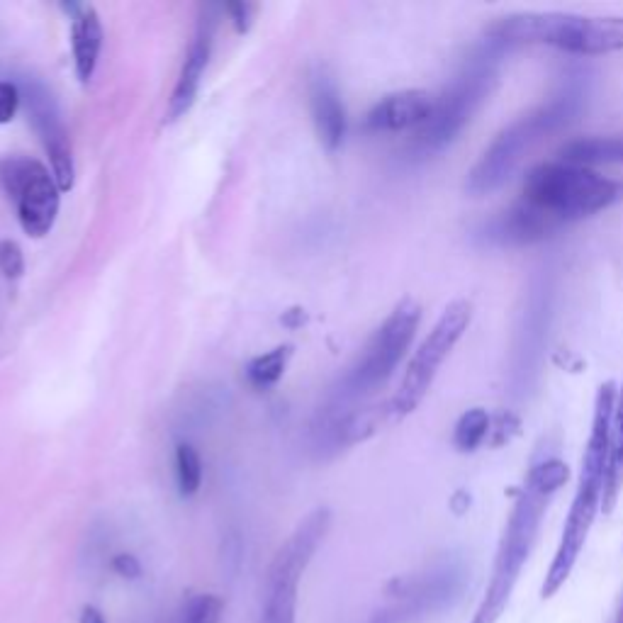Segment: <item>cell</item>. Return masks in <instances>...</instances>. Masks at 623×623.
<instances>
[{"label": "cell", "mask_w": 623, "mask_h": 623, "mask_svg": "<svg viewBox=\"0 0 623 623\" xmlns=\"http://www.w3.org/2000/svg\"><path fill=\"white\" fill-rule=\"evenodd\" d=\"M568 477V465L558 458H543L541 463L531 465L529 475L514 499L507 524H504L490 582H487L485 594H482L470 623H499L502 619L509 602H512L514 589L519 585L521 572L536 548L543 516H546L560 487H565Z\"/></svg>", "instance_id": "1"}, {"label": "cell", "mask_w": 623, "mask_h": 623, "mask_svg": "<svg viewBox=\"0 0 623 623\" xmlns=\"http://www.w3.org/2000/svg\"><path fill=\"white\" fill-rule=\"evenodd\" d=\"M587 95L585 74L577 71V74L565 76L546 103L521 115L492 139L490 147L482 151L477 164L470 168L465 190L473 198H485L502 188L533 147H538L550 134L563 132L580 120L587 108Z\"/></svg>", "instance_id": "2"}, {"label": "cell", "mask_w": 623, "mask_h": 623, "mask_svg": "<svg viewBox=\"0 0 623 623\" xmlns=\"http://www.w3.org/2000/svg\"><path fill=\"white\" fill-rule=\"evenodd\" d=\"M616 383L606 380L599 385L597 397H594L592 429L582 453L580 477H577L575 495H572L568 519L563 524L558 548H555L550 568L543 580L541 597L553 599L565 585H568L572 570L577 568L582 550L587 546L589 531H592L597 514L602 512L604 499V477L606 460H609V434H611V414H614Z\"/></svg>", "instance_id": "3"}, {"label": "cell", "mask_w": 623, "mask_h": 623, "mask_svg": "<svg viewBox=\"0 0 623 623\" xmlns=\"http://www.w3.org/2000/svg\"><path fill=\"white\" fill-rule=\"evenodd\" d=\"M504 44L495 39H485L465 56L456 76L451 78L434 103V112L422 129L414 132L412 151L417 156L439 154L460 137L470 125L480 105L490 98L497 83L499 64H502Z\"/></svg>", "instance_id": "4"}, {"label": "cell", "mask_w": 623, "mask_h": 623, "mask_svg": "<svg viewBox=\"0 0 623 623\" xmlns=\"http://www.w3.org/2000/svg\"><path fill=\"white\" fill-rule=\"evenodd\" d=\"M487 39L504 44H543L575 56L623 52V15L514 13L487 27Z\"/></svg>", "instance_id": "5"}, {"label": "cell", "mask_w": 623, "mask_h": 623, "mask_svg": "<svg viewBox=\"0 0 623 623\" xmlns=\"http://www.w3.org/2000/svg\"><path fill=\"white\" fill-rule=\"evenodd\" d=\"M619 200H623V183L604 176L597 168L565 161L533 166L521 188V202L558 222L560 227L599 215Z\"/></svg>", "instance_id": "6"}, {"label": "cell", "mask_w": 623, "mask_h": 623, "mask_svg": "<svg viewBox=\"0 0 623 623\" xmlns=\"http://www.w3.org/2000/svg\"><path fill=\"white\" fill-rule=\"evenodd\" d=\"M419 322H422V307L412 297H404V300L397 302L385 317V322L370 336L358 361L346 370L344 378L334 387L329 404L356 407L358 402L366 400L370 392L385 385L400 366L404 353L412 346Z\"/></svg>", "instance_id": "7"}, {"label": "cell", "mask_w": 623, "mask_h": 623, "mask_svg": "<svg viewBox=\"0 0 623 623\" xmlns=\"http://www.w3.org/2000/svg\"><path fill=\"white\" fill-rule=\"evenodd\" d=\"M331 526V512L319 507L305 516L290 533L288 541L273 555L263 585V606L258 623H295L297 589L312 563L314 553L327 538Z\"/></svg>", "instance_id": "8"}, {"label": "cell", "mask_w": 623, "mask_h": 623, "mask_svg": "<svg viewBox=\"0 0 623 623\" xmlns=\"http://www.w3.org/2000/svg\"><path fill=\"white\" fill-rule=\"evenodd\" d=\"M470 322H473V302L468 300H453L441 312V317L436 319L434 327L424 336L422 344L412 353L407 368H404L400 387L390 397L397 422L409 417L424 402L431 385H434L436 375H439L443 363L448 361V356L458 346V341L465 336Z\"/></svg>", "instance_id": "9"}, {"label": "cell", "mask_w": 623, "mask_h": 623, "mask_svg": "<svg viewBox=\"0 0 623 623\" xmlns=\"http://www.w3.org/2000/svg\"><path fill=\"white\" fill-rule=\"evenodd\" d=\"M0 188L15 202L25 234L42 239L52 232L61 207V188L47 166L27 156H8L0 161Z\"/></svg>", "instance_id": "10"}, {"label": "cell", "mask_w": 623, "mask_h": 623, "mask_svg": "<svg viewBox=\"0 0 623 623\" xmlns=\"http://www.w3.org/2000/svg\"><path fill=\"white\" fill-rule=\"evenodd\" d=\"M463 587V570L446 563L419 575L397 577L387 585L390 604L373 614L370 623H419L446 609Z\"/></svg>", "instance_id": "11"}, {"label": "cell", "mask_w": 623, "mask_h": 623, "mask_svg": "<svg viewBox=\"0 0 623 623\" xmlns=\"http://www.w3.org/2000/svg\"><path fill=\"white\" fill-rule=\"evenodd\" d=\"M20 93L22 100H25L32 127H35L39 142H42V147L49 156L54 181L61 188V193H69L76 181V166L74 151H71V139L64 127V120H61L59 105H56L54 95L47 91V86H42L37 81H27Z\"/></svg>", "instance_id": "12"}, {"label": "cell", "mask_w": 623, "mask_h": 623, "mask_svg": "<svg viewBox=\"0 0 623 623\" xmlns=\"http://www.w3.org/2000/svg\"><path fill=\"white\" fill-rule=\"evenodd\" d=\"M550 305H553V285L550 278H536L531 285V293L526 295V312L521 314V327L516 334L514 361H512V380L524 392L529 387L533 373H536L538 361H541L543 344L548 334Z\"/></svg>", "instance_id": "13"}, {"label": "cell", "mask_w": 623, "mask_h": 623, "mask_svg": "<svg viewBox=\"0 0 623 623\" xmlns=\"http://www.w3.org/2000/svg\"><path fill=\"white\" fill-rule=\"evenodd\" d=\"M215 27H217V10L212 8V5H205V8L200 10L198 25H195L193 39H190V44H188V52H185L181 74H178L171 100H168V110H166L168 125L188 115L190 108L195 105V98H198V93H200L202 76H205L207 64H210Z\"/></svg>", "instance_id": "14"}, {"label": "cell", "mask_w": 623, "mask_h": 623, "mask_svg": "<svg viewBox=\"0 0 623 623\" xmlns=\"http://www.w3.org/2000/svg\"><path fill=\"white\" fill-rule=\"evenodd\" d=\"M434 103V95L429 91H419V88L390 93L370 108L363 127L375 134L409 132V129L417 132V129L426 125V120L434 112Z\"/></svg>", "instance_id": "15"}, {"label": "cell", "mask_w": 623, "mask_h": 623, "mask_svg": "<svg viewBox=\"0 0 623 623\" xmlns=\"http://www.w3.org/2000/svg\"><path fill=\"white\" fill-rule=\"evenodd\" d=\"M560 229L563 227L558 222H553L550 217L541 215V212L519 200L509 210L499 212L495 220L485 224L482 239L495 246H531L550 239Z\"/></svg>", "instance_id": "16"}, {"label": "cell", "mask_w": 623, "mask_h": 623, "mask_svg": "<svg viewBox=\"0 0 623 623\" xmlns=\"http://www.w3.org/2000/svg\"><path fill=\"white\" fill-rule=\"evenodd\" d=\"M310 105L319 142L327 151H336L346 137V110L334 78L324 69H319L310 81Z\"/></svg>", "instance_id": "17"}, {"label": "cell", "mask_w": 623, "mask_h": 623, "mask_svg": "<svg viewBox=\"0 0 623 623\" xmlns=\"http://www.w3.org/2000/svg\"><path fill=\"white\" fill-rule=\"evenodd\" d=\"M71 15V52H74V69L78 81L86 86L98 69L100 49H103V22L93 5H61Z\"/></svg>", "instance_id": "18"}, {"label": "cell", "mask_w": 623, "mask_h": 623, "mask_svg": "<svg viewBox=\"0 0 623 623\" xmlns=\"http://www.w3.org/2000/svg\"><path fill=\"white\" fill-rule=\"evenodd\" d=\"M623 490V385L616 387L614 414H611V434H609V460H606L604 477V499L602 512L611 514L616 509Z\"/></svg>", "instance_id": "19"}, {"label": "cell", "mask_w": 623, "mask_h": 623, "mask_svg": "<svg viewBox=\"0 0 623 623\" xmlns=\"http://www.w3.org/2000/svg\"><path fill=\"white\" fill-rule=\"evenodd\" d=\"M560 161L587 168L623 164V137L572 139L560 149Z\"/></svg>", "instance_id": "20"}, {"label": "cell", "mask_w": 623, "mask_h": 623, "mask_svg": "<svg viewBox=\"0 0 623 623\" xmlns=\"http://www.w3.org/2000/svg\"><path fill=\"white\" fill-rule=\"evenodd\" d=\"M290 356H293V346L290 344L258 353V356L246 363V380H249V385L256 387V390H268V387L278 385V380L285 375V368H288Z\"/></svg>", "instance_id": "21"}, {"label": "cell", "mask_w": 623, "mask_h": 623, "mask_svg": "<svg viewBox=\"0 0 623 623\" xmlns=\"http://www.w3.org/2000/svg\"><path fill=\"white\" fill-rule=\"evenodd\" d=\"M492 431V414L482 407H473L460 414L453 429V446L460 453H475L477 448L490 441Z\"/></svg>", "instance_id": "22"}, {"label": "cell", "mask_w": 623, "mask_h": 623, "mask_svg": "<svg viewBox=\"0 0 623 623\" xmlns=\"http://www.w3.org/2000/svg\"><path fill=\"white\" fill-rule=\"evenodd\" d=\"M176 482L181 497L198 495L202 485V458L190 443L176 446Z\"/></svg>", "instance_id": "23"}, {"label": "cell", "mask_w": 623, "mask_h": 623, "mask_svg": "<svg viewBox=\"0 0 623 623\" xmlns=\"http://www.w3.org/2000/svg\"><path fill=\"white\" fill-rule=\"evenodd\" d=\"M224 611L217 594H188L178 611V623H220Z\"/></svg>", "instance_id": "24"}, {"label": "cell", "mask_w": 623, "mask_h": 623, "mask_svg": "<svg viewBox=\"0 0 623 623\" xmlns=\"http://www.w3.org/2000/svg\"><path fill=\"white\" fill-rule=\"evenodd\" d=\"M0 273L8 280H18L25 273V256H22L20 244L10 239L0 241Z\"/></svg>", "instance_id": "25"}, {"label": "cell", "mask_w": 623, "mask_h": 623, "mask_svg": "<svg viewBox=\"0 0 623 623\" xmlns=\"http://www.w3.org/2000/svg\"><path fill=\"white\" fill-rule=\"evenodd\" d=\"M519 417H514L512 412H502L497 417H492V431H490V441L492 446H502V443L512 441L514 434H519Z\"/></svg>", "instance_id": "26"}, {"label": "cell", "mask_w": 623, "mask_h": 623, "mask_svg": "<svg viewBox=\"0 0 623 623\" xmlns=\"http://www.w3.org/2000/svg\"><path fill=\"white\" fill-rule=\"evenodd\" d=\"M22 93L15 83L0 81V125H8L20 108Z\"/></svg>", "instance_id": "27"}, {"label": "cell", "mask_w": 623, "mask_h": 623, "mask_svg": "<svg viewBox=\"0 0 623 623\" xmlns=\"http://www.w3.org/2000/svg\"><path fill=\"white\" fill-rule=\"evenodd\" d=\"M110 568L115 575H120L122 580H139L142 577V563H139L137 555L132 553H117L110 560Z\"/></svg>", "instance_id": "28"}, {"label": "cell", "mask_w": 623, "mask_h": 623, "mask_svg": "<svg viewBox=\"0 0 623 623\" xmlns=\"http://www.w3.org/2000/svg\"><path fill=\"white\" fill-rule=\"evenodd\" d=\"M224 13H227L229 18H232L234 30H237L239 35H244V32H249L251 22H254L256 5H251V3H229V5H224Z\"/></svg>", "instance_id": "29"}, {"label": "cell", "mask_w": 623, "mask_h": 623, "mask_svg": "<svg viewBox=\"0 0 623 623\" xmlns=\"http://www.w3.org/2000/svg\"><path fill=\"white\" fill-rule=\"evenodd\" d=\"M280 322H283V327L288 329H300L307 324V312L302 310V307H290L288 312H283V317H280Z\"/></svg>", "instance_id": "30"}, {"label": "cell", "mask_w": 623, "mask_h": 623, "mask_svg": "<svg viewBox=\"0 0 623 623\" xmlns=\"http://www.w3.org/2000/svg\"><path fill=\"white\" fill-rule=\"evenodd\" d=\"M81 623H108V619L103 616V611L98 609V606H83L81 611Z\"/></svg>", "instance_id": "31"}, {"label": "cell", "mask_w": 623, "mask_h": 623, "mask_svg": "<svg viewBox=\"0 0 623 623\" xmlns=\"http://www.w3.org/2000/svg\"><path fill=\"white\" fill-rule=\"evenodd\" d=\"M614 623H623V604H621L619 614H616V619H614Z\"/></svg>", "instance_id": "32"}]
</instances>
